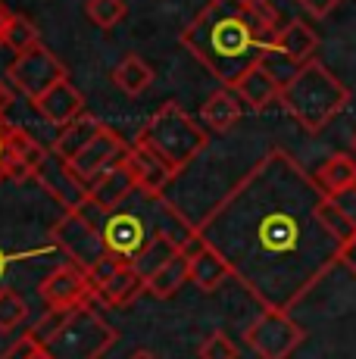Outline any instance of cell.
Wrapping results in <instances>:
<instances>
[{"instance_id": "cell-34", "label": "cell", "mask_w": 356, "mask_h": 359, "mask_svg": "<svg viewBox=\"0 0 356 359\" xmlns=\"http://www.w3.org/2000/svg\"><path fill=\"white\" fill-rule=\"evenodd\" d=\"M10 19H13V13L6 10L4 4H0V44H4V34H6V25H10Z\"/></svg>"}, {"instance_id": "cell-35", "label": "cell", "mask_w": 356, "mask_h": 359, "mask_svg": "<svg viewBox=\"0 0 356 359\" xmlns=\"http://www.w3.org/2000/svg\"><path fill=\"white\" fill-rule=\"evenodd\" d=\"M6 109H10V91L0 85V113H6Z\"/></svg>"}, {"instance_id": "cell-25", "label": "cell", "mask_w": 356, "mask_h": 359, "mask_svg": "<svg viewBox=\"0 0 356 359\" xmlns=\"http://www.w3.org/2000/svg\"><path fill=\"white\" fill-rule=\"evenodd\" d=\"M25 322H29V300L16 287L4 285L0 287V331L16 334V328H22Z\"/></svg>"}, {"instance_id": "cell-24", "label": "cell", "mask_w": 356, "mask_h": 359, "mask_svg": "<svg viewBox=\"0 0 356 359\" xmlns=\"http://www.w3.org/2000/svg\"><path fill=\"white\" fill-rule=\"evenodd\" d=\"M113 85L128 97H141L150 85H153V69L147 66V60H141L138 53L119 60V66L113 69Z\"/></svg>"}, {"instance_id": "cell-8", "label": "cell", "mask_w": 356, "mask_h": 359, "mask_svg": "<svg viewBox=\"0 0 356 359\" xmlns=\"http://www.w3.org/2000/svg\"><path fill=\"white\" fill-rule=\"evenodd\" d=\"M66 66L60 63V57L53 50H47L44 44L32 47L29 53L16 57L10 63V81L16 91H22L25 97L35 103L41 94H47L50 88H57L60 81H66Z\"/></svg>"}, {"instance_id": "cell-22", "label": "cell", "mask_w": 356, "mask_h": 359, "mask_svg": "<svg viewBox=\"0 0 356 359\" xmlns=\"http://www.w3.org/2000/svg\"><path fill=\"white\" fill-rule=\"evenodd\" d=\"M316 47H319L316 32H313L306 22H300V19H291V22H285L282 34H278L275 50L291 60V63L306 66L313 60V53H316Z\"/></svg>"}, {"instance_id": "cell-26", "label": "cell", "mask_w": 356, "mask_h": 359, "mask_svg": "<svg viewBox=\"0 0 356 359\" xmlns=\"http://www.w3.org/2000/svg\"><path fill=\"white\" fill-rule=\"evenodd\" d=\"M41 44V34H38V25L32 22L29 16H22V13H13L10 25H6V34H4V47H10L16 57H22V53H29L32 47Z\"/></svg>"}, {"instance_id": "cell-2", "label": "cell", "mask_w": 356, "mask_h": 359, "mask_svg": "<svg viewBox=\"0 0 356 359\" xmlns=\"http://www.w3.org/2000/svg\"><path fill=\"white\" fill-rule=\"evenodd\" d=\"M285 19L272 0H210L182 32V47L225 88L275 50Z\"/></svg>"}, {"instance_id": "cell-29", "label": "cell", "mask_w": 356, "mask_h": 359, "mask_svg": "<svg viewBox=\"0 0 356 359\" xmlns=\"http://www.w3.org/2000/svg\"><path fill=\"white\" fill-rule=\"evenodd\" d=\"M331 206H334V212L344 219L347 229L356 231V188L344 191V194H334L331 197Z\"/></svg>"}, {"instance_id": "cell-10", "label": "cell", "mask_w": 356, "mask_h": 359, "mask_svg": "<svg viewBox=\"0 0 356 359\" xmlns=\"http://www.w3.org/2000/svg\"><path fill=\"white\" fill-rule=\"evenodd\" d=\"M53 244H57V250L66 253V262L85 269V272H91L109 253L104 244V234L91 229L88 222H81L75 212H63L53 222Z\"/></svg>"}, {"instance_id": "cell-1", "label": "cell", "mask_w": 356, "mask_h": 359, "mask_svg": "<svg viewBox=\"0 0 356 359\" xmlns=\"http://www.w3.org/2000/svg\"><path fill=\"white\" fill-rule=\"evenodd\" d=\"M350 234L331 197L282 147L259 156L197 225L231 278L263 309L285 313L338 266Z\"/></svg>"}, {"instance_id": "cell-21", "label": "cell", "mask_w": 356, "mask_h": 359, "mask_svg": "<svg viewBox=\"0 0 356 359\" xmlns=\"http://www.w3.org/2000/svg\"><path fill=\"white\" fill-rule=\"evenodd\" d=\"M188 257H191V285H194L197 291L213 294V291L222 287L225 278H231V272H228V266L222 262V257H219L216 250H210L203 241H200L197 250L188 253Z\"/></svg>"}, {"instance_id": "cell-16", "label": "cell", "mask_w": 356, "mask_h": 359, "mask_svg": "<svg viewBox=\"0 0 356 359\" xmlns=\"http://www.w3.org/2000/svg\"><path fill=\"white\" fill-rule=\"evenodd\" d=\"M244 116V107H241V97H238L231 88H219L213 91L200 107V126L216 131V135H225L228 128H235Z\"/></svg>"}, {"instance_id": "cell-28", "label": "cell", "mask_w": 356, "mask_h": 359, "mask_svg": "<svg viewBox=\"0 0 356 359\" xmlns=\"http://www.w3.org/2000/svg\"><path fill=\"white\" fill-rule=\"evenodd\" d=\"M197 356H200V359H238V356H241V350H238V344L231 341L225 331H213V334L200 344Z\"/></svg>"}, {"instance_id": "cell-5", "label": "cell", "mask_w": 356, "mask_h": 359, "mask_svg": "<svg viewBox=\"0 0 356 359\" xmlns=\"http://www.w3.org/2000/svg\"><path fill=\"white\" fill-rule=\"evenodd\" d=\"M116 344V328L91 306L75 309L50 341L38 344L47 359H104Z\"/></svg>"}, {"instance_id": "cell-36", "label": "cell", "mask_w": 356, "mask_h": 359, "mask_svg": "<svg viewBox=\"0 0 356 359\" xmlns=\"http://www.w3.org/2000/svg\"><path fill=\"white\" fill-rule=\"evenodd\" d=\"M128 359H156V356H153V353H147V350H135V353L128 356Z\"/></svg>"}, {"instance_id": "cell-4", "label": "cell", "mask_w": 356, "mask_h": 359, "mask_svg": "<svg viewBox=\"0 0 356 359\" xmlns=\"http://www.w3.org/2000/svg\"><path fill=\"white\" fill-rule=\"evenodd\" d=\"M138 144L153 150L175 175H182V172L188 169L191 163H197V156L210 147V135H207V128L191 113H184L178 103H163L147 119V126L138 131Z\"/></svg>"}, {"instance_id": "cell-33", "label": "cell", "mask_w": 356, "mask_h": 359, "mask_svg": "<svg viewBox=\"0 0 356 359\" xmlns=\"http://www.w3.org/2000/svg\"><path fill=\"white\" fill-rule=\"evenodd\" d=\"M13 344H16V334H6V331H0V359L10 353Z\"/></svg>"}, {"instance_id": "cell-27", "label": "cell", "mask_w": 356, "mask_h": 359, "mask_svg": "<svg viewBox=\"0 0 356 359\" xmlns=\"http://www.w3.org/2000/svg\"><path fill=\"white\" fill-rule=\"evenodd\" d=\"M85 16H88V22H91V25L109 32V29H116V25L128 16V4H125V0H88V4H85Z\"/></svg>"}, {"instance_id": "cell-23", "label": "cell", "mask_w": 356, "mask_h": 359, "mask_svg": "<svg viewBox=\"0 0 356 359\" xmlns=\"http://www.w3.org/2000/svg\"><path fill=\"white\" fill-rule=\"evenodd\" d=\"M313 178H316V184L328 197L344 194V191L356 188V160L350 154H334L319 165Z\"/></svg>"}, {"instance_id": "cell-15", "label": "cell", "mask_w": 356, "mask_h": 359, "mask_svg": "<svg viewBox=\"0 0 356 359\" xmlns=\"http://www.w3.org/2000/svg\"><path fill=\"white\" fill-rule=\"evenodd\" d=\"M88 194H91V200L97 206H104L107 212H113V210H119L122 203H128V200L138 194V184H135L132 169H128L125 160H122L119 165H113L104 178H97V182L88 188Z\"/></svg>"}, {"instance_id": "cell-7", "label": "cell", "mask_w": 356, "mask_h": 359, "mask_svg": "<svg viewBox=\"0 0 356 359\" xmlns=\"http://www.w3.org/2000/svg\"><path fill=\"white\" fill-rule=\"evenodd\" d=\"M44 160H47L44 144H38L29 131L6 119V113H0V184L35 182Z\"/></svg>"}, {"instance_id": "cell-13", "label": "cell", "mask_w": 356, "mask_h": 359, "mask_svg": "<svg viewBox=\"0 0 356 359\" xmlns=\"http://www.w3.org/2000/svg\"><path fill=\"white\" fill-rule=\"evenodd\" d=\"M125 165L132 169L135 184H138V194H144V197H163L169 191V184L175 182V172L169 169L153 150H147L138 141L128 147Z\"/></svg>"}, {"instance_id": "cell-32", "label": "cell", "mask_w": 356, "mask_h": 359, "mask_svg": "<svg viewBox=\"0 0 356 359\" xmlns=\"http://www.w3.org/2000/svg\"><path fill=\"white\" fill-rule=\"evenodd\" d=\"M297 4L303 6V10L310 13L313 19H325L328 13H331L334 6H341V4H344V0H297Z\"/></svg>"}, {"instance_id": "cell-37", "label": "cell", "mask_w": 356, "mask_h": 359, "mask_svg": "<svg viewBox=\"0 0 356 359\" xmlns=\"http://www.w3.org/2000/svg\"><path fill=\"white\" fill-rule=\"evenodd\" d=\"M32 359H47V356H44V353H41V347H38V353H35V356H32Z\"/></svg>"}, {"instance_id": "cell-9", "label": "cell", "mask_w": 356, "mask_h": 359, "mask_svg": "<svg viewBox=\"0 0 356 359\" xmlns=\"http://www.w3.org/2000/svg\"><path fill=\"white\" fill-rule=\"evenodd\" d=\"M38 297H41V303H44V309L72 313V309L91 306L94 285L85 269L72 266V262H60L57 269H50V272L38 281Z\"/></svg>"}, {"instance_id": "cell-3", "label": "cell", "mask_w": 356, "mask_h": 359, "mask_svg": "<svg viewBox=\"0 0 356 359\" xmlns=\"http://www.w3.org/2000/svg\"><path fill=\"white\" fill-rule=\"evenodd\" d=\"M278 103H282L287 109V116H294L306 131H322L350 103V91H347L344 81L328 72L325 63L310 60V63L300 66L297 75L282 88Z\"/></svg>"}, {"instance_id": "cell-12", "label": "cell", "mask_w": 356, "mask_h": 359, "mask_svg": "<svg viewBox=\"0 0 356 359\" xmlns=\"http://www.w3.org/2000/svg\"><path fill=\"white\" fill-rule=\"evenodd\" d=\"M35 182H38V188L44 191L47 197H53L60 206H63V212H72L81 200H88V188L72 175L69 163H63L60 156H53V154H47V160L38 169Z\"/></svg>"}, {"instance_id": "cell-19", "label": "cell", "mask_w": 356, "mask_h": 359, "mask_svg": "<svg viewBox=\"0 0 356 359\" xmlns=\"http://www.w3.org/2000/svg\"><path fill=\"white\" fill-rule=\"evenodd\" d=\"M188 281H191V257L188 253H175L172 259L163 262L160 269H153V272L144 278V291L150 297H156V300H169V297H175Z\"/></svg>"}, {"instance_id": "cell-14", "label": "cell", "mask_w": 356, "mask_h": 359, "mask_svg": "<svg viewBox=\"0 0 356 359\" xmlns=\"http://www.w3.org/2000/svg\"><path fill=\"white\" fill-rule=\"evenodd\" d=\"M35 109L44 122L63 128V126H69V122H75L81 113H85V97H81L78 88L66 79V81H60L57 88H50L47 94H41V97L35 100Z\"/></svg>"}, {"instance_id": "cell-38", "label": "cell", "mask_w": 356, "mask_h": 359, "mask_svg": "<svg viewBox=\"0 0 356 359\" xmlns=\"http://www.w3.org/2000/svg\"><path fill=\"white\" fill-rule=\"evenodd\" d=\"M353 147H356V135H353Z\"/></svg>"}, {"instance_id": "cell-20", "label": "cell", "mask_w": 356, "mask_h": 359, "mask_svg": "<svg viewBox=\"0 0 356 359\" xmlns=\"http://www.w3.org/2000/svg\"><path fill=\"white\" fill-rule=\"evenodd\" d=\"M104 128V122L97 119V116H88L81 113L75 122H69V126H63L57 131V141H53V156H60L63 163H72L75 156L81 154V150L88 147V144L97 137V131Z\"/></svg>"}, {"instance_id": "cell-6", "label": "cell", "mask_w": 356, "mask_h": 359, "mask_svg": "<svg viewBox=\"0 0 356 359\" xmlns=\"http://www.w3.org/2000/svg\"><path fill=\"white\" fill-rule=\"evenodd\" d=\"M244 341L259 359H291L297 347L306 341L303 328L285 309H263L244 328Z\"/></svg>"}, {"instance_id": "cell-30", "label": "cell", "mask_w": 356, "mask_h": 359, "mask_svg": "<svg viewBox=\"0 0 356 359\" xmlns=\"http://www.w3.org/2000/svg\"><path fill=\"white\" fill-rule=\"evenodd\" d=\"M125 266V259H119V257H113V253H107L104 259L97 262V266L91 269V272H88V278H91V285H94V291H97L100 285H104V281L109 278V275H116L119 272V269Z\"/></svg>"}, {"instance_id": "cell-18", "label": "cell", "mask_w": 356, "mask_h": 359, "mask_svg": "<svg viewBox=\"0 0 356 359\" xmlns=\"http://www.w3.org/2000/svg\"><path fill=\"white\" fill-rule=\"evenodd\" d=\"M141 294H144V275L132 266V262H125L119 272L109 275L104 285L94 291V297H97V300L104 303V306H109V309L128 306V303H135Z\"/></svg>"}, {"instance_id": "cell-17", "label": "cell", "mask_w": 356, "mask_h": 359, "mask_svg": "<svg viewBox=\"0 0 356 359\" xmlns=\"http://www.w3.org/2000/svg\"><path fill=\"white\" fill-rule=\"evenodd\" d=\"M231 91L241 97V103H247L250 109H266L269 103L278 100L282 85L272 79V72L263 63H256V66H250L235 85H231Z\"/></svg>"}, {"instance_id": "cell-31", "label": "cell", "mask_w": 356, "mask_h": 359, "mask_svg": "<svg viewBox=\"0 0 356 359\" xmlns=\"http://www.w3.org/2000/svg\"><path fill=\"white\" fill-rule=\"evenodd\" d=\"M338 266H344L347 272L356 278V231L350 234V238L341 244V250H338Z\"/></svg>"}, {"instance_id": "cell-11", "label": "cell", "mask_w": 356, "mask_h": 359, "mask_svg": "<svg viewBox=\"0 0 356 359\" xmlns=\"http://www.w3.org/2000/svg\"><path fill=\"white\" fill-rule=\"evenodd\" d=\"M128 147H132V144L122 141L119 131L104 126L97 131V137H94V141L69 163V169H72V175L85 184V188H91L97 178H104L107 172L113 169V165H119L122 160H125Z\"/></svg>"}]
</instances>
